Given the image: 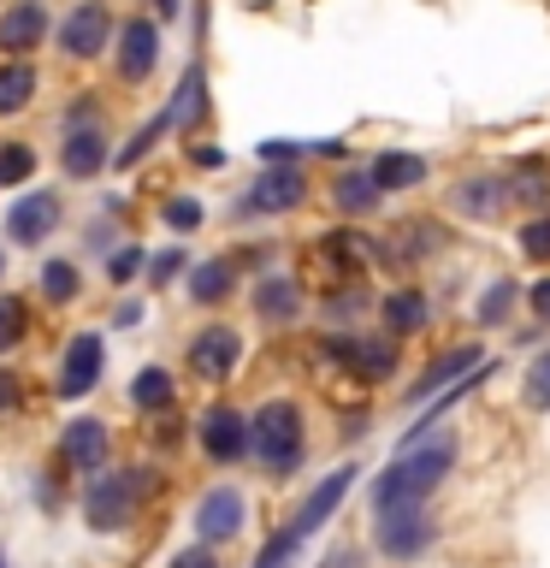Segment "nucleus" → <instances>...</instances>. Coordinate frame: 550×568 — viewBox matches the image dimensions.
Listing matches in <instances>:
<instances>
[{
    "label": "nucleus",
    "mask_w": 550,
    "mask_h": 568,
    "mask_svg": "<svg viewBox=\"0 0 550 568\" xmlns=\"http://www.w3.org/2000/svg\"><path fill=\"white\" fill-rule=\"evenodd\" d=\"M456 468V433L438 426V433H408L390 456V468L373 479V509L379 515H403L420 509L426 497L444 486V474Z\"/></svg>",
    "instance_id": "f257e3e1"
},
{
    "label": "nucleus",
    "mask_w": 550,
    "mask_h": 568,
    "mask_svg": "<svg viewBox=\"0 0 550 568\" xmlns=\"http://www.w3.org/2000/svg\"><path fill=\"white\" fill-rule=\"evenodd\" d=\"M248 450L266 474H291L302 462V408L291 397H273L255 408V420H248Z\"/></svg>",
    "instance_id": "f03ea898"
},
{
    "label": "nucleus",
    "mask_w": 550,
    "mask_h": 568,
    "mask_svg": "<svg viewBox=\"0 0 550 568\" xmlns=\"http://www.w3.org/2000/svg\"><path fill=\"white\" fill-rule=\"evenodd\" d=\"M149 491V468H119V474H95L83 491V521L95 532H119L136 521V504Z\"/></svg>",
    "instance_id": "7ed1b4c3"
},
{
    "label": "nucleus",
    "mask_w": 550,
    "mask_h": 568,
    "mask_svg": "<svg viewBox=\"0 0 550 568\" xmlns=\"http://www.w3.org/2000/svg\"><path fill=\"white\" fill-rule=\"evenodd\" d=\"M302 195H308L302 166H266L255 184L243 190L237 213H243V220H248V213H291V207H302Z\"/></svg>",
    "instance_id": "20e7f679"
},
{
    "label": "nucleus",
    "mask_w": 550,
    "mask_h": 568,
    "mask_svg": "<svg viewBox=\"0 0 550 568\" xmlns=\"http://www.w3.org/2000/svg\"><path fill=\"white\" fill-rule=\"evenodd\" d=\"M101 362H106L101 332H78V337L65 344V355H60V379H53V390H60L65 403L89 397V390H95V379H101Z\"/></svg>",
    "instance_id": "39448f33"
},
{
    "label": "nucleus",
    "mask_w": 550,
    "mask_h": 568,
    "mask_svg": "<svg viewBox=\"0 0 550 568\" xmlns=\"http://www.w3.org/2000/svg\"><path fill=\"white\" fill-rule=\"evenodd\" d=\"M60 166L65 178H95L106 166V136H101V124L89 119V106H78L65 124V142H60Z\"/></svg>",
    "instance_id": "423d86ee"
},
{
    "label": "nucleus",
    "mask_w": 550,
    "mask_h": 568,
    "mask_svg": "<svg viewBox=\"0 0 550 568\" xmlns=\"http://www.w3.org/2000/svg\"><path fill=\"white\" fill-rule=\"evenodd\" d=\"M53 225H60V195L53 190H30L7 207V237L18 248H35L42 237H53Z\"/></svg>",
    "instance_id": "0eeeda50"
},
{
    "label": "nucleus",
    "mask_w": 550,
    "mask_h": 568,
    "mask_svg": "<svg viewBox=\"0 0 550 568\" xmlns=\"http://www.w3.org/2000/svg\"><path fill=\"white\" fill-rule=\"evenodd\" d=\"M243 491L237 486H207L202 504H195V532H202V545H225L243 532Z\"/></svg>",
    "instance_id": "6e6552de"
},
{
    "label": "nucleus",
    "mask_w": 550,
    "mask_h": 568,
    "mask_svg": "<svg viewBox=\"0 0 550 568\" xmlns=\"http://www.w3.org/2000/svg\"><path fill=\"white\" fill-rule=\"evenodd\" d=\"M355 474H361V468H355V462H344V468H332V474L319 479V486H314L308 497H302V509L291 515V527L302 532V539H314V532L332 521V509H337V504H344V497H349Z\"/></svg>",
    "instance_id": "1a4fd4ad"
},
{
    "label": "nucleus",
    "mask_w": 550,
    "mask_h": 568,
    "mask_svg": "<svg viewBox=\"0 0 550 568\" xmlns=\"http://www.w3.org/2000/svg\"><path fill=\"white\" fill-rule=\"evenodd\" d=\"M106 7L101 0H78V7L65 12V24H60V48L71 53V60H95V53L106 48Z\"/></svg>",
    "instance_id": "9d476101"
},
{
    "label": "nucleus",
    "mask_w": 550,
    "mask_h": 568,
    "mask_svg": "<svg viewBox=\"0 0 550 568\" xmlns=\"http://www.w3.org/2000/svg\"><path fill=\"white\" fill-rule=\"evenodd\" d=\"M195 438H202V450L213 456V462H237V456H248V420L237 415V408H207L202 420H195Z\"/></svg>",
    "instance_id": "9b49d317"
},
{
    "label": "nucleus",
    "mask_w": 550,
    "mask_h": 568,
    "mask_svg": "<svg viewBox=\"0 0 550 568\" xmlns=\"http://www.w3.org/2000/svg\"><path fill=\"white\" fill-rule=\"evenodd\" d=\"M237 355H243L237 332H231V326H207L190 344V373H195V379H231V373H237Z\"/></svg>",
    "instance_id": "f8f14e48"
},
{
    "label": "nucleus",
    "mask_w": 550,
    "mask_h": 568,
    "mask_svg": "<svg viewBox=\"0 0 550 568\" xmlns=\"http://www.w3.org/2000/svg\"><path fill=\"white\" fill-rule=\"evenodd\" d=\"M426 545H432V521H426L420 509H403V515H379V550H385V557L408 562V557H420Z\"/></svg>",
    "instance_id": "ddd939ff"
},
{
    "label": "nucleus",
    "mask_w": 550,
    "mask_h": 568,
    "mask_svg": "<svg viewBox=\"0 0 550 568\" xmlns=\"http://www.w3.org/2000/svg\"><path fill=\"white\" fill-rule=\"evenodd\" d=\"M154 60H160V30L149 24V18H131L124 24V36H119V71L131 83H142L154 71Z\"/></svg>",
    "instance_id": "4468645a"
},
{
    "label": "nucleus",
    "mask_w": 550,
    "mask_h": 568,
    "mask_svg": "<svg viewBox=\"0 0 550 568\" xmlns=\"http://www.w3.org/2000/svg\"><path fill=\"white\" fill-rule=\"evenodd\" d=\"M60 450H65V462H71L78 474H101V468H106V426L89 420V415L71 420L65 438H60Z\"/></svg>",
    "instance_id": "2eb2a0df"
},
{
    "label": "nucleus",
    "mask_w": 550,
    "mask_h": 568,
    "mask_svg": "<svg viewBox=\"0 0 550 568\" xmlns=\"http://www.w3.org/2000/svg\"><path fill=\"white\" fill-rule=\"evenodd\" d=\"M42 36H48V12L35 7V0H18V7H7V18H0V48H7L12 60H18V53H30Z\"/></svg>",
    "instance_id": "dca6fc26"
},
{
    "label": "nucleus",
    "mask_w": 550,
    "mask_h": 568,
    "mask_svg": "<svg viewBox=\"0 0 550 568\" xmlns=\"http://www.w3.org/2000/svg\"><path fill=\"white\" fill-rule=\"evenodd\" d=\"M479 362H486V355H479L473 344H468V349H450V355H438V362L426 367L415 385H408V403H420V397H438V390H444V379H456V373H479Z\"/></svg>",
    "instance_id": "f3484780"
},
{
    "label": "nucleus",
    "mask_w": 550,
    "mask_h": 568,
    "mask_svg": "<svg viewBox=\"0 0 550 568\" xmlns=\"http://www.w3.org/2000/svg\"><path fill=\"white\" fill-rule=\"evenodd\" d=\"M255 314H266V320L302 314V284L296 278H261L255 284Z\"/></svg>",
    "instance_id": "a211bd4d"
},
{
    "label": "nucleus",
    "mask_w": 550,
    "mask_h": 568,
    "mask_svg": "<svg viewBox=\"0 0 550 568\" xmlns=\"http://www.w3.org/2000/svg\"><path fill=\"white\" fill-rule=\"evenodd\" d=\"M420 178H426L420 154H397V149H390V154L373 160V184H379V190H415Z\"/></svg>",
    "instance_id": "6ab92c4d"
},
{
    "label": "nucleus",
    "mask_w": 550,
    "mask_h": 568,
    "mask_svg": "<svg viewBox=\"0 0 550 568\" xmlns=\"http://www.w3.org/2000/svg\"><path fill=\"white\" fill-rule=\"evenodd\" d=\"M30 95H35V71L24 60H7L0 65V119L18 113V106H30Z\"/></svg>",
    "instance_id": "aec40b11"
},
{
    "label": "nucleus",
    "mask_w": 550,
    "mask_h": 568,
    "mask_svg": "<svg viewBox=\"0 0 550 568\" xmlns=\"http://www.w3.org/2000/svg\"><path fill=\"white\" fill-rule=\"evenodd\" d=\"M503 195H509V190L497 184V178H473V184H461V190H456V207H461V213H473V220H491V213L503 207Z\"/></svg>",
    "instance_id": "412c9836"
},
{
    "label": "nucleus",
    "mask_w": 550,
    "mask_h": 568,
    "mask_svg": "<svg viewBox=\"0 0 550 568\" xmlns=\"http://www.w3.org/2000/svg\"><path fill=\"white\" fill-rule=\"evenodd\" d=\"M379 184H373V172H344L337 178V207L344 213H367V207H379Z\"/></svg>",
    "instance_id": "4be33fe9"
},
{
    "label": "nucleus",
    "mask_w": 550,
    "mask_h": 568,
    "mask_svg": "<svg viewBox=\"0 0 550 568\" xmlns=\"http://www.w3.org/2000/svg\"><path fill=\"white\" fill-rule=\"evenodd\" d=\"M385 326L390 332H420L426 326V296H415V291L385 296Z\"/></svg>",
    "instance_id": "5701e85b"
},
{
    "label": "nucleus",
    "mask_w": 550,
    "mask_h": 568,
    "mask_svg": "<svg viewBox=\"0 0 550 568\" xmlns=\"http://www.w3.org/2000/svg\"><path fill=\"white\" fill-rule=\"evenodd\" d=\"M131 403L136 408H166L172 403V373L166 367H142L131 379Z\"/></svg>",
    "instance_id": "b1692460"
},
{
    "label": "nucleus",
    "mask_w": 550,
    "mask_h": 568,
    "mask_svg": "<svg viewBox=\"0 0 550 568\" xmlns=\"http://www.w3.org/2000/svg\"><path fill=\"white\" fill-rule=\"evenodd\" d=\"M225 291H231V266H225V261L190 266V296H195V302H220Z\"/></svg>",
    "instance_id": "393cba45"
},
{
    "label": "nucleus",
    "mask_w": 550,
    "mask_h": 568,
    "mask_svg": "<svg viewBox=\"0 0 550 568\" xmlns=\"http://www.w3.org/2000/svg\"><path fill=\"white\" fill-rule=\"evenodd\" d=\"M302 545H308V539H302L296 527H278L273 539L261 545V557H255V568H291V562L302 557Z\"/></svg>",
    "instance_id": "a878e982"
},
{
    "label": "nucleus",
    "mask_w": 550,
    "mask_h": 568,
    "mask_svg": "<svg viewBox=\"0 0 550 568\" xmlns=\"http://www.w3.org/2000/svg\"><path fill=\"white\" fill-rule=\"evenodd\" d=\"M30 172H35V149H24V142H0V184H24Z\"/></svg>",
    "instance_id": "bb28decb"
},
{
    "label": "nucleus",
    "mask_w": 550,
    "mask_h": 568,
    "mask_svg": "<svg viewBox=\"0 0 550 568\" xmlns=\"http://www.w3.org/2000/svg\"><path fill=\"white\" fill-rule=\"evenodd\" d=\"M24 326H30V308H24L18 296H0V355L18 349V337H24Z\"/></svg>",
    "instance_id": "cd10ccee"
},
{
    "label": "nucleus",
    "mask_w": 550,
    "mask_h": 568,
    "mask_svg": "<svg viewBox=\"0 0 550 568\" xmlns=\"http://www.w3.org/2000/svg\"><path fill=\"white\" fill-rule=\"evenodd\" d=\"M337 349H344L367 379H385V373H390V344H337Z\"/></svg>",
    "instance_id": "c85d7f7f"
},
{
    "label": "nucleus",
    "mask_w": 550,
    "mask_h": 568,
    "mask_svg": "<svg viewBox=\"0 0 550 568\" xmlns=\"http://www.w3.org/2000/svg\"><path fill=\"white\" fill-rule=\"evenodd\" d=\"M42 291H48L53 302H71V296L83 291V284H78V266H71V261H48V266H42Z\"/></svg>",
    "instance_id": "c756f323"
},
{
    "label": "nucleus",
    "mask_w": 550,
    "mask_h": 568,
    "mask_svg": "<svg viewBox=\"0 0 550 568\" xmlns=\"http://www.w3.org/2000/svg\"><path fill=\"white\" fill-rule=\"evenodd\" d=\"M521 397H527V408H550V349L539 355V362H532V373H527V385H521Z\"/></svg>",
    "instance_id": "7c9ffc66"
},
{
    "label": "nucleus",
    "mask_w": 550,
    "mask_h": 568,
    "mask_svg": "<svg viewBox=\"0 0 550 568\" xmlns=\"http://www.w3.org/2000/svg\"><path fill=\"white\" fill-rule=\"evenodd\" d=\"M521 255H527V261H550V213H544V220H527V225H521Z\"/></svg>",
    "instance_id": "2f4dec72"
},
{
    "label": "nucleus",
    "mask_w": 550,
    "mask_h": 568,
    "mask_svg": "<svg viewBox=\"0 0 550 568\" xmlns=\"http://www.w3.org/2000/svg\"><path fill=\"white\" fill-rule=\"evenodd\" d=\"M509 302H515V291H509V278H497L491 291L479 296V320H486V326H491V320H503V314H509Z\"/></svg>",
    "instance_id": "473e14b6"
},
{
    "label": "nucleus",
    "mask_w": 550,
    "mask_h": 568,
    "mask_svg": "<svg viewBox=\"0 0 550 568\" xmlns=\"http://www.w3.org/2000/svg\"><path fill=\"white\" fill-rule=\"evenodd\" d=\"M166 225H172V231H195V225H202V202H190V195L166 202Z\"/></svg>",
    "instance_id": "72a5a7b5"
},
{
    "label": "nucleus",
    "mask_w": 550,
    "mask_h": 568,
    "mask_svg": "<svg viewBox=\"0 0 550 568\" xmlns=\"http://www.w3.org/2000/svg\"><path fill=\"white\" fill-rule=\"evenodd\" d=\"M302 154H308V149H302V142H284V136L261 142V160H266V166H296Z\"/></svg>",
    "instance_id": "f704fd0d"
},
{
    "label": "nucleus",
    "mask_w": 550,
    "mask_h": 568,
    "mask_svg": "<svg viewBox=\"0 0 550 568\" xmlns=\"http://www.w3.org/2000/svg\"><path fill=\"white\" fill-rule=\"evenodd\" d=\"M136 266H142V248H119V255L106 261V278L124 284V278H136Z\"/></svg>",
    "instance_id": "c9c22d12"
},
{
    "label": "nucleus",
    "mask_w": 550,
    "mask_h": 568,
    "mask_svg": "<svg viewBox=\"0 0 550 568\" xmlns=\"http://www.w3.org/2000/svg\"><path fill=\"white\" fill-rule=\"evenodd\" d=\"M172 568H220V562H213V550H207V545H195V550H177Z\"/></svg>",
    "instance_id": "e433bc0d"
},
{
    "label": "nucleus",
    "mask_w": 550,
    "mask_h": 568,
    "mask_svg": "<svg viewBox=\"0 0 550 568\" xmlns=\"http://www.w3.org/2000/svg\"><path fill=\"white\" fill-rule=\"evenodd\" d=\"M177 266H184V255H177V248H166V255H154V261H149V278L160 284V278H172Z\"/></svg>",
    "instance_id": "4c0bfd02"
},
{
    "label": "nucleus",
    "mask_w": 550,
    "mask_h": 568,
    "mask_svg": "<svg viewBox=\"0 0 550 568\" xmlns=\"http://www.w3.org/2000/svg\"><path fill=\"white\" fill-rule=\"evenodd\" d=\"M532 314H539V320H550V278H539V284H532Z\"/></svg>",
    "instance_id": "58836bf2"
},
{
    "label": "nucleus",
    "mask_w": 550,
    "mask_h": 568,
    "mask_svg": "<svg viewBox=\"0 0 550 568\" xmlns=\"http://www.w3.org/2000/svg\"><path fill=\"white\" fill-rule=\"evenodd\" d=\"M12 403H18V373H7V367H0V415H7Z\"/></svg>",
    "instance_id": "ea45409f"
},
{
    "label": "nucleus",
    "mask_w": 550,
    "mask_h": 568,
    "mask_svg": "<svg viewBox=\"0 0 550 568\" xmlns=\"http://www.w3.org/2000/svg\"><path fill=\"white\" fill-rule=\"evenodd\" d=\"M190 160H195V166H225L220 149H190Z\"/></svg>",
    "instance_id": "a19ab883"
},
{
    "label": "nucleus",
    "mask_w": 550,
    "mask_h": 568,
    "mask_svg": "<svg viewBox=\"0 0 550 568\" xmlns=\"http://www.w3.org/2000/svg\"><path fill=\"white\" fill-rule=\"evenodd\" d=\"M154 7H160V18H177V0H154Z\"/></svg>",
    "instance_id": "79ce46f5"
},
{
    "label": "nucleus",
    "mask_w": 550,
    "mask_h": 568,
    "mask_svg": "<svg viewBox=\"0 0 550 568\" xmlns=\"http://www.w3.org/2000/svg\"><path fill=\"white\" fill-rule=\"evenodd\" d=\"M0 568H7V557H0Z\"/></svg>",
    "instance_id": "37998d69"
}]
</instances>
